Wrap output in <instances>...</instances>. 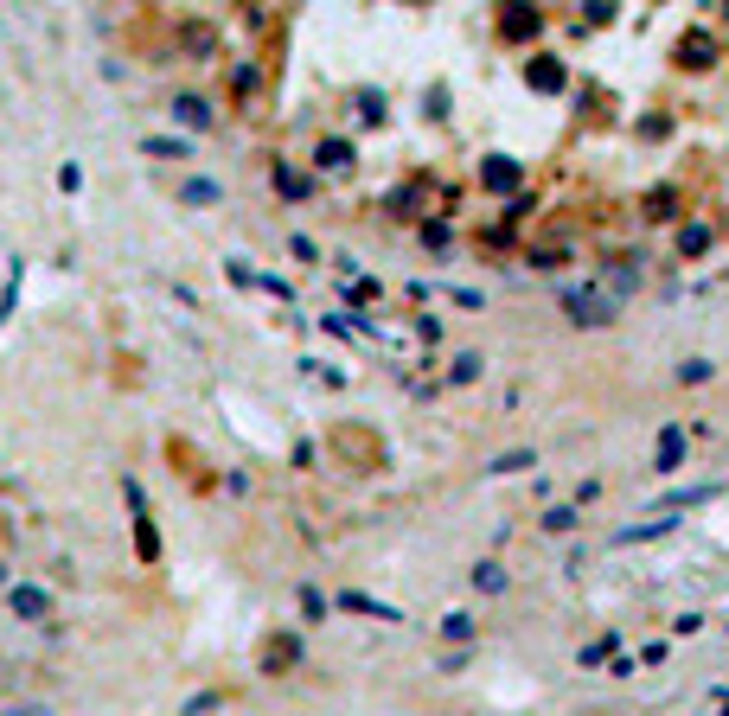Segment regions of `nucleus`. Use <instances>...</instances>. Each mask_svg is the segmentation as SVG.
<instances>
[{"instance_id":"obj_1","label":"nucleus","mask_w":729,"mask_h":716,"mask_svg":"<svg viewBox=\"0 0 729 716\" xmlns=\"http://www.w3.org/2000/svg\"><path fill=\"white\" fill-rule=\"evenodd\" d=\"M678 518H652V525H627V531H614V544H646V537H665Z\"/></svg>"},{"instance_id":"obj_2","label":"nucleus","mask_w":729,"mask_h":716,"mask_svg":"<svg viewBox=\"0 0 729 716\" xmlns=\"http://www.w3.org/2000/svg\"><path fill=\"white\" fill-rule=\"evenodd\" d=\"M345 608H358V614H378V620H404L397 608H385V601H372V595H339Z\"/></svg>"},{"instance_id":"obj_3","label":"nucleus","mask_w":729,"mask_h":716,"mask_svg":"<svg viewBox=\"0 0 729 716\" xmlns=\"http://www.w3.org/2000/svg\"><path fill=\"white\" fill-rule=\"evenodd\" d=\"M678 455H684V435H678V429H665V442H659V474H672V467H678Z\"/></svg>"},{"instance_id":"obj_4","label":"nucleus","mask_w":729,"mask_h":716,"mask_svg":"<svg viewBox=\"0 0 729 716\" xmlns=\"http://www.w3.org/2000/svg\"><path fill=\"white\" fill-rule=\"evenodd\" d=\"M525 467H538V455H531V448H519V455H499L487 474H525Z\"/></svg>"},{"instance_id":"obj_5","label":"nucleus","mask_w":729,"mask_h":716,"mask_svg":"<svg viewBox=\"0 0 729 716\" xmlns=\"http://www.w3.org/2000/svg\"><path fill=\"white\" fill-rule=\"evenodd\" d=\"M570 313H576V320H608V307H601L595 294H570Z\"/></svg>"},{"instance_id":"obj_6","label":"nucleus","mask_w":729,"mask_h":716,"mask_svg":"<svg viewBox=\"0 0 729 716\" xmlns=\"http://www.w3.org/2000/svg\"><path fill=\"white\" fill-rule=\"evenodd\" d=\"M14 601H20V614H46V595H33V588H20Z\"/></svg>"}]
</instances>
